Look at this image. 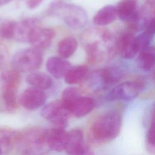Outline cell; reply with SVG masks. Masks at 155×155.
<instances>
[{
	"instance_id": "cell-21",
	"label": "cell",
	"mask_w": 155,
	"mask_h": 155,
	"mask_svg": "<svg viewBox=\"0 0 155 155\" xmlns=\"http://www.w3.org/2000/svg\"><path fill=\"white\" fill-rule=\"evenodd\" d=\"M155 49L153 46L140 52L137 58V65L144 71H150L154 65Z\"/></svg>"
},
{
	"instance_id": "cell-12",
	"label": "cell",
	"mask_w": 155,
	"mask_h": 155,
	"mask_svg": "<svg viewBox=\"0 0 155 155\" xmlns=\"http://www.w3.org/2000/svg\"><path fill=\"white\" fill-rule=\"evenodd\" d=\"M137 0H120L116 7L117 17L129 24L137 23L140 18Z\"/></svg>"
},
{
	"instance_id": "cell-33",
	"label": "cell",
	"mask_w": 155,
	"mask_h": 155,
	"mask_svg": "<svg viewBox=\"0 0 155 155\" xmlns=\"http://www.w3.org/2000/svg\"><path fill=\"white\" fill-rule=\"evenodd\" d=\"M2 154V151L1 150V149H0V155Z\"/></svg>"
},
{
	"instance_id": "cell-7",
	"label": "cell",
	"mask_w": 155,
	"mask_h": 155,
	"mask_svg": "<svg viewBox=\"0 0 155 155\" xmlns=\"http://www.w3.org/2000/svg\"><path fill=\"white\" fill-rule=\"evenodd\" d=\"M64 151L67 155H94L93 150L85 142L82 131L78 128L68 132Z\"/></svg>"
},
{
	"instance_id": "cell-11",
	"label": "cell",
	"mask_w": 155,
	"mask_h": 155,
	"mask_svg": "<svg viewBox=\"0 0 155 155\" xmlns=\"http://www.w3.org/2000/svg\"><path fill=\"white\" fill-rule=\"evenodd\" d=\"M68 137L65 128L54 127L45 130V140L50 148L57 152L64 151Z\"/></svg>"
},
{
	"instance_id": "cell-18",
	"label": "cell",
	"mask_w": 155,
	"mask_h": 155,
	"mask_svg": "<svg viewBox=\"0 0 155 155\" xmlns=\"http://www.w3.org/2000/svg\"><path fill=\"white\" fill-rule=\"evenodd\" d=\"M116 7L107 5L101 8L93 18V24L97 26H104L114 22L117 18Z\"/></svg>"
},
{
	"instance_id": "cell-14",
	"label": "cell",
	"mask_w": 155,
	"mask_h": 155,
	"mask_svg": "<svg viewBox=\"0 0 155 155\" xmlns=\"http://www.w3.org/2000/svg\"><path fill=\"white\" fill-rule=\"evenodd\" d=\"M116 48L123 59L133 58L137 52L135 44V36L133 33L127 32L122 35L116 43Z\"/></svg>"
},
{
	"instance_id": "cell-30",
	"label": "cell",
	"mask_w": 155,
	"mask_h": 155,
	"mask_svg": "<svg viewBox=\"0 0 155 155\" xmlns=\"http://www.w3.org/2000/svg\"><path fill=\"white\" fill-rule=\"evenodd\" d=\"M6 51L4 47L0 45V67L3 65L6 59Z\"/></svg>"
},
{
	"instance_id": "cell-27",
	"label": "cell",
	"mask_w": 155,
	"mask_h": 155,
	"mask_svg": "<svg viewBox=\"0 0 155 155\" xmlns=\"http://www.w3.org/2000/svg\"><path fill=\"white\" fill-rule=\"evenodd\" d=\"M16 22L7 21L0 25V37L6 39L13 38Z\"/></svg>"
},
{
	"instance_id": "cell-8",
	"label": "cell",
	"mask_w": 155,
	"mask_h": 155,
	"mask_svg": "<svg viewBox=\"0 0 155 155\" xmlns=\"http://www.w3.org/2000/svg\"><path fill=\"white\" fill-rule=\"evenodd\" d=\"M41 27L36 18H27L16 22L13 38L22 42L30 43L37 29Z\"/></svg>"
},
{
	"instance_id": "cell-5",
	"label": "cell",
	"mask_w": 155,
	"mask_h": 155,
	"mask_svg": "<svg viewBox=\"0 0 155 155\" xmlns=\"http://www.w3.org/2000/svg\"><path fill=\"white\" fill-rule=\"evenodd\" d=\"M41 116L51 122L54 127L65 128L71 115L68 110L60 100L51 101L41 110Z\"/></svg>"
},
{
	"instance_id": "cell-13",
	"label": "cell",
	"mask_w": 155,
	"mask_h": 155,
	"mask_svg": "<svg viewBox=\"0 0 155 155\" xmlns=\"http://www.w3.org/2000/svg\"><path fill=\"white\" fill-rule=\"evenodd\" d=\"M95 105V101L91 97L79 96L68 104L66 107L71 114L76 117H82L92 111Z\"/></svg>"
},
{
	"instance_id": "cell-24",
	"label": "cell",
	"mask_w": 155,
	"mask_h": 155,
	"mask_svg": "<svg viewBox=\"0 0 155 155\" xmlns=\"http://www.w3.org/2000/svg\"><path fill=\"white\" fill-rule=\"evenodd\" d=\"M87 60L89 64H94L100 61L102 57V50L100 47L99 41H94L87 45Z\"/></svg>"
},
{
	"instance_id": "cell-19",
	"label": "cell",
	"mask_w": 155,
	"mask_h": 155,
	"mask_svg": "<svg viewBox=\"0 0 155 155\" xmlns=\"http://www.w3.org/2000/svg\"><path fill=\"white\" fill-rule=\"evenodd\" d=\"M26 82L31 87L43 90L49 88L53 84L52 79L48 74L42 72H34L28 74Z\"/></svg>"
},
{
	"instance_id": "cell-23",
	"label": "cell",
	"mask_w": 155,
	"mask_h": 155,
	"mask_svg": "<svg viewBox=\"0 0 155 155\" xmlns=\"http://www.w3.org/2000/svg\"><path fill=\"white\" fill-rule=\"evenodd\" d=\"M18 133L9 129L0 130V149L3 151L10 150L16 146Z\"/></svg>"
},
{
	"instance_id": "cell-1",
	"label": "cell",
	"mask_w": 155,
	"mask_h": 155,
	"mask_svg": "<svg viewBox=\"0 0 155 155\" xmlns=\"http://www.w3.org/2000/svg\"><path fill=\"white\" fill-rule=\"evenodd\" d=\"M122 117L117 111H110L96 119L90 128V137L97 143L115 139L120 133Z\"/></svg>"
},
{
	"instance_id": "cell-10",
	"label": "cell",
	"mask_w": 155,
	"mask_h": 155,
	"mask_svg": "<svg viewBox=\"0 0 155 155\" xmlns=\"http://www.w3.org/2000/svg\"><path fill=\"white\" fill-rule=\"evenodd\" d=\"M139 90V88L135 82H123L114 87L108 93L106 99L109 101H130L137 96Z\"/></svg>"
},
{
	"instance_id": "cell-20",
	"label": "cell",
	"mask_w": 155,
	"mask_h": 155,
	"mask_svg": "<svg viewBox=\"0 0 155 155\" xmlns=\"http://www.w3.org/2000/svg\"><path fill=\"white\" fill-rule=\"evenodd\" d=\"M88 73L89 69L86 65L71 67L64 77L65 82L70 85L79 84L87 78Z\"/></svg>"
},
{
	"instance_id": "cell-29",
	"label": "cell",
	"mask_w": 155,
	"mask_h": 155,
	"mask_svg": "<svg viewBox=\"0 0 155 155\" xmlns=\"http://www.w3.org/2000/svg\"><path fill=\"white\" fill-rule=\"evenodd\" d=\"M44 0H27V6L30 9H34L38 7Z\"/></svg>"
},
{
	"instance_id": "cell-31",
	"label": "cell",
	"mask_w": 155,
	"mask_h": 155,
	"mask_svg": "<svg viewBox=\"0 0 155 155\" xmlns=\"http://www.w3.org/2000/svg\"><path fill=\"white\" fill-rule=\"evenodd\" d=\"M154 2L155 0H147V10L148 12H151L153 15H154Z\"/></svg>"
},
{
	"instance_id": "cell-2",
	"label": "cell",
	"mask_w": 155,
	"mask_h": 155,
	"mask_svg": "<svg viewBox=\"0 0 155 155\" xmlns=\"http://www.w3.org/2000/svg\"><path fill=\"white\" fill-rule=\"evenodd\" d=\"M16 146L20 155H45L50 150L45 140V129L37 127L18 133Z\"/></svg>"
},
{
	"instance_id": "cell-16",
	"label": "cell",
	"mask_w": 155,
	"mask_h": 155,
	"mask_svg": "<svg viewBox=\"0 0 155 155\" xmlns=\"http://www.w3.org/2000/svg\"><path fill=\"white\" fill-rule=\"evenodd\" d=\"M54 35L53 30L41 26L37 29L30 43L38 50L46 48L50 46Z\"/></svg>"
},
{
	"instance_id": "cell-15",
	"label": "cell",
	"mask_w": 155,
	"mask_h": 155,
	"mask_svg": "<svg viewBox=\"0 0 155 155\" xmlns=\"http://www.w3.org/2000/svg\"><path fill=\"white\" fill-rule=\"evenodd\" d=\"M71 67L70 63L60 56L50 57L47 59L46 62L47 71L53 77L57 79L64 78Z\"/></svg>"
},
{
	"instance_id": "cell-25",
	"label": "cell",
	"mask_w": 155,
	"mask_h": 155,
	"mask_svg": "<svg viewBox=\"0 0 155 155\" xmlns=\"http://www.w3.org/2000/svg\"><path fill=\"white\" fill-rule=\"evenodd\" d=\"M153 36L154 35L144 30L135 37V44L137 51L140 52L150 47Z\"/></svg>"
},
{
	"instance_id": "cell-26",
	"label": "cell",
	"mask_w": 155,
	"mask_h": 155,
	"mask_svg": "<svg viewBox=\"0 0 155 155\" xmlns=\"http://www.w3.org/2000/svg\"><path fill=\"white\" fill-rule=\"evenodd\" d=\"M2 99L4 108L7 111H13L17 107L16 91L2 90Z\"/></svg>"
},
{
	"instance_id": "cell-32",
	"label": "cell",
	"mask_w": 155,
	"mask_h": 155,
	"mask_svg": "<svg viewBox=\"0 0 155 155\" xmlns=\"http://www.w3.org/2000/svg\"><path fill=\"white\" fill-rule=\"evenodd\" d=\"M12 0H0V6L4 5L8 2H10Z\"/></svg>"
},
{
	"instance_id": "cell-3",
	"label": "cell",
	"mask_w": 155,
	"mask_h": 155,
	"mask_svg": "<svg viewBox=\"0 0 155 155\" xmlns=\"http://www.w3.org/2000/svg\"><path fill=\"white\" fill-rule=\"evenodd\" d=\"M51 12L60 16L62 21L71 28L83 27L87 22V14L85 10L74 4H54L51 7Z\"/></svg>"
},
{
	"instance_id": "cell-6",
	"label": "cell",
	"mask_w": 155,
	"mask_h": 155,
	"mask_svg": "<svg viewBox=\"0 0 155 155\" xmlns=\"http://www.w3.org/2000/svg\"><path fill=\"white\" fill-rule=\"evenodd\" d=\"M122 76L121 70L117 67L113 66L93 71L90 74L88 80L91 85L103 88L119 81Z\"/></svg>"
},
{
	"instance_id": "cell-17",
	"label": "cell",
	"mask_w": 155,
	"mask_h": 155,
	"mask_svg": "<svg viewBox=\"0 0 155 155\" xmlns=\"http://www.w3.org/2000/svg\"><path fill=\"white\" fill-rule=\"evenodd\" d=\"M21 80L18 71L13 69L3 71L0 76V85L2 90H12L16 91Z\"/></svg>"
},
{
	"instance_id": "cell-4",
	"label": "cell",
	"mask_w": 155,
	"mask_h": 155,
	"mask_svg": "<svg viewBox=\"0 0 155 155\" xmlns=\"http://www.w3.org/2000/svg\"><path fill=\"white\" fill-rule=\"evenodd\" d=\"M42 63V56L39 50L30 48L16 52L12 59V65L19 72H28L39 68Z\"/></svg>"
},
{
	"instance_id": "cell-28",
	"label": "cell",
	"mask_w": 155,
	"mask_h": 155,
	"mask_svg": "<svg viewBox=\"0 0 155 155\" xmlns=\"http://www.w3.org/2000/svg\"><path fill=\"white\" fill-rule=\"evenodd\" d=\"M147 140L149 146L152 148L154 147V124L153 120L147 134Z\"/></svg>"
},
{
	"instance_id": "cell-9",
	"label": "cell",
	"mask_w": 155,
	"mask_h": 155,
	"mask_svg": "<svg viewBox=\"0 0 155 155\" xmlns=\"http://www.w3.org/2000/svg\"><path fill=\"white\" fill-rule=\"evenodd\" d=\"M47 96L41 90L30 87L25 90L21 94L19 102L28 110H36L42 107L46 102Z\"/></svg>"
},
{
	"instance_id": "cell-22",
	"label": "cell",
	"mask_w": 155,
	"mask_h": 155,
	"mask_svg": "<svg viewBox=\"0 0 155 155\" xmlns=\"http://www.w3.org/2000/svg\"><path fill=\"white\" fill-rule=\"evenodd\" d=\"M77 47L76 39L73 37L68 36L60 41L58 45V52L61 58H68L74 54Z\"/></svg>"
}]
</instances>
